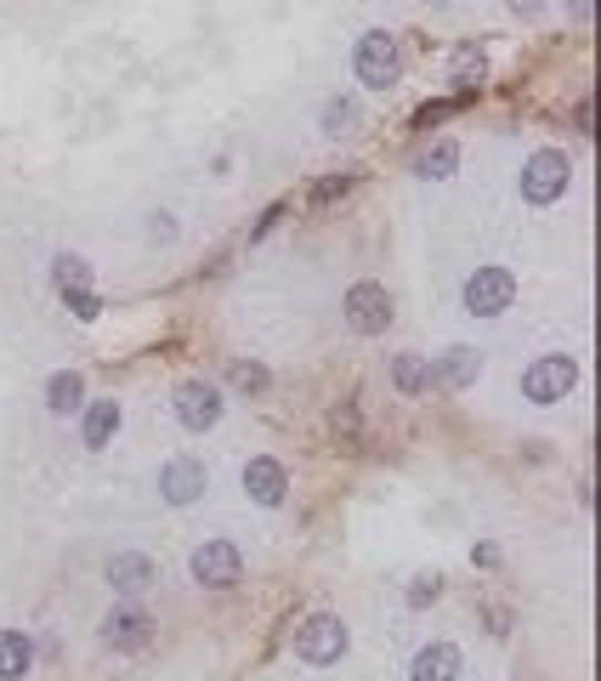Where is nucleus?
Here are the masks:
<instances>
[{
	"instance_id": "21",
	"label": "nucleus",
	"mask_w": 601,
	"mask_h": 681,
	"mask_svg": "<svg viewBox=\"0 0 601 681\" xmlns=\"http://www.w3.org/2000/svg\"><path fill=\"white\" fill-rule=\"evenodd\" d=\"M471 96L477 91H455V96H442V103H426V109H415V131H431V125H442L448 114H460V109H471Z\"/></svg>"
},
{
	"instance_id": "5",
	"label": "nucleus",
	"mask_w": 601,
	"mask_h": 681,
	"mask_svg": "<svg viewBox=\"0 0 601 681\" xmlns=\"http://www.w3.org/2000/svg\"><path fill=\"white\" fill-rule=\"evenodd\" d=\"M187 568H193V579L205 591H227V586H238V573H244V551L233 540H205V546H193Z\"/></svg>"
},
{
	"instance_id": "3",
	"label": "nucleus",
	"mask_w": 601,
	"mask_h": 681,
	"mask_svg": "<svg viewBox=\"0 0 601 681\" xmlns=\"http://www.w3.org/2000/svg\"><path fill=\"white\" fill-rule=\"evenodd\" d=\"M353 69H358V80H364L369 91H391V85H397V74H404L397 40H391L386 29H369V34L358 40V52H353Z\"/></svg>"
},
{
	"instance_id": "18",
	"label": "nucleus",
	"mask_w": 601,
	"mask_h": 681,
	"mask_svg": "<svg viewBox=\"0 0 601 681\" xmlns=\"http://www.w3.org/2000/svg\"><path fill=\"white\" fill-rule=\"evenodd\" d=\"M114 431H120V404H114V398L85 404V449H103Z\"/></svg>"
},
{
	"instance_id": "23",
	"label": "nucleus",
	"mask_w": 601,
	"mask_h": 681,
	"mask_svg": "<svg viewBox=\"0 0 601 681\" xmlns=\"http://www.w3.org/2000/svg\"><path fill=\"white\" fill-rule=\"evenodd\" d=\"M437 591H442V573H415V579H409V608L437 602Z\"/></svg>"
},
{
	"instance_id": "13",
	"label": "nucleus",
	"mask_w": 601,
	"mask_h": 681,
	"mask_svg": "<svg viewBox=\"0 0 601 681\" xmlns=\"http://www.w3.org/2000/svg\"><path fill=\"white\" fill-rule=\"evenodd\" d=\"M154 579H160L154 557H142V551H120V557H109V586H114L120 597H142V591H154Z\"/></svg>"
},
{
	"instance_id": "26",
	"label": "nucleus",
	"mask_w": 601,
	"mask_h": 681,
	"mask_svg": "<svg viewBox=\"0 0 601 681\" xmlns=\"http://www.w3.org/2000/svg\"><path fill=\"white\" fill-rule=\"evenodd\" d=\"M568 7H573V18H590V0H568Z\"/></svg>"
},
{
	"instance_id": "22",
	"label": "nucleus",
	"mask_w": 601,
	"mask_h": 681,
	"mask_svg": "<svg viewBox=\"0 0 601 681\" xmlns=\"http://www.w3.org/2000/svg\"><path fill=\"white\" fill-rule=\"evenodd\" d=\"M227 380L238 386V393H267V369L262 364H244V358L227 369Z\"/></svg>"
},
{
	"instance_id": "6",
	"label": "nucleus",
	"mask_w": 601,
	"mask_h": 681,
	"mask_svg": "<svg viewBox=\"0 0 601 681\" xmlns=\"http://www.w3.org/2000/svg\"><path fill=\"white\" fill-rule=\"evenodd\" d=\"M573 380H579V364L562 358V353H550V358L528 364V375H522V398H528V404H562V398L573 393Z\"/></svg>"
},
{
	"instance_id": "14",
	"label": "nucleus",
	"mask_w": 601,
	"mask_h": 681,
	"mask_svg": "<svg viewBox=\"0 0 601 681\" xmlns=\"http://www.w3.org/2000/svg\"><path fill=\"white\" fill-rule=\"evenodd\" d=\"M52 273H58V289H63V302H69V307H74L80 318H96V296L85 289V284H91V267H85L80 256H63V262H58Z\"/></svg>"
},
{
	"instance_id": "7",
	"label": "nucleus",
	"mask_w": 601,
	"mask_h": 681,
	"mask_svg": "<svg viewBox=\"0 0 601 681\" xmlns=\"http://www.w3.org/2000/svg\"><path fill=\"white\" fill-rule=\"evenodd\" d=\"M295 653L307 659V664H335L346 653V624L335 613H313L307 624L295 630Z\"/></svg>"
},
{
	"instance_id": "20",
	"label": "nucleus",
	"mask_w": 601,
	"mask_h": 681,
	"mask_svg": "<svg viewBox=\"0 0 601 681\" xmlns=\"http://www.w3.org/2000/svg\"><path fill=\"white\" fill-rule=\"evenodd\" d=\"M455 165H460V142H455V136H442L437 149H426V154H420V165H415V171H420L426 182H437V176H448Z\"/></svg>"
},
{
	"instance_id": "25",
	"label": "nucleus",
	"mask_w": 601,
	"mask_h": 681,
	"mask_svg": "<svg viewBox=\"0 0 601 681\" xmlns=\"http://www.w3.org/2000/svg\"><path fill=\"white\" fill-rule=\"evenodd\" d=\"M506 7H511V12H522V18H539V12H544V0H506Z\"/></svg>"
},
{
	"instance_id": "9",
	"label": "nucleus",
	"mask_w": 601,
	"mask_h": 681,
	"mask_svg": "<svg viewBox=\"0 0 601 681\" xmlns=\"http://www.w3.org/2000/svg\"><path fill=\"white\" fill-rule=\"evenodd\" d=\"M176 420L187 431H211L222 420V393H216V380H182L176 386Z\"/></svg>"
},
{
	"instance_id": "10",
	"label": "nucleus",
	"mask_w": 601,
	"mask_h": 681,
	"mask_svg": "<svg viewBox=\"0 0 601 681\" xmlns=\"http://www.w3.org/2000/svg\"><path fill=\"white\" fill-rule=\"evenodd\" d=\"M244 495L256 506H284L289 500V466L278 455H256L244 460Z\"/></svg>"
},
{
	"instance_id": "1",
	"label": "nucleus",
	"mask_w": 601,
	"mask_h": 681,
	"mask_svg": "<svg viewBox=\"0 0 601 681\" xmlns=\"http://www.w3.org/2000/svg\"><path fill=\"white\" fill-rule=\"evenodd\" d=\"M154 637H160V619L147 613L136 597H125V602L109 608V619H103V642H109L114 653H142V648H154Z\"/></svg>"
},
{
	"instance_id": "11",
	"label": "nucleus",
	"mask_w": 601,
	"mask_h": 681,
	"mask_svg": "<svg viewBox=\"0 0 601 681\" xmlns=\"http://www.w3.org/2000/svg\"><path fill=\"white\" fill-rule=\"evenodd\" d=\"M205 466H198L193 455H171L165 466H160V495L171 500V506H193L198 495H205Z\"/></svg>"
},
{
	"instance_id": "2",
	"label": "nucleus",
	"mask_w": 601,
	"mask_h": 681,
	"mask_svg": "<svg viewBox=\"0 0 601 681\" xmlns=\"http://www.w3.org/2000/svg\"><path fill=\"white\" fill-rule=\"evenodd\" d=\"M460 302L471 318H499L511 302H517V273L511 267H477L460 289Z\"/></svg>"
},
{
	"instance_id": "17",
	"label": "nucleus",
	"mask_w": 601,
	"mask_h": 681,
	"mask_svg": "<svg viewBox=\"0 0 601 681\" xmlns=\"http://www.w3.org/2000/svg\"><path fill=\"white\" fill-rule=\"evenodd\" d=\"M477 353H466V347H455V353H448L437 369H431V386H442V393H460V386L466 380H477Z\"/></svg>"
},
{
	"instance_id": "8",
	"label": "nucleus",
	"mask_w": 601,
	"mask_h": 681,
	"mask_svg": "<svg viewBox=\"0 0 601 681\" xmlns=\"http://www.w3.org/2000/svg\"><path fill=\"white\" fill-rule=\"evenodd\" d=\"M346 324H353L358 335H380V329L391 324V296H386L375 278H364V284L346 289Z\"/></svg>"
},
{
	"instance_id": "24",
	"label": "nucleus",
	"mask_w": 601,
	"mask_h": 681,
	"mask_svg": "<svg viewBox=\"0 0 601 681\" xmlns=\"http://www.w3.org/2000/svg\"><path fill=\"white\" fill-rule=\"evenodd\" d=\"M488 74V63H482V52H460L455 58V80L466 85V91H477V80Z\"/></svg>"
},
{
	"instance_id": "15",
	"label": "nucleus",
	"mask_w": 601,
	"mask_h": 681,
	"mask_svg": "<svg viewBox=\"0 0 601 681\" xmlns=\"http://www.w3.org/2000/svg\"><path fill=\"white\" fill-rule=\"evenodd\" d=\"M34 664V642L23 630H0V681H23Z\"/></svg>"
},
{
	"instance_id": "12",
	"label": "nucleus",
	"mask_w": 601,
	"mask_h": 681,
	"mask_svg": "<svg viewBox=\"0 0 601 681\" xmlns=\"http://www.w3.org/2000/svg\"><path fill=\"white\" fill-rule=\"evenodd\" d=\"M409 681H466V653L455 642H426L409 659Z\"/></svg>"
},
{
	"instance_id": "19",
	"label": "nucleus",
	"mask_w": 601,
	"mask_h": 681,
	"mask_svg": "<svg viewBox=\"0 0 601 681\" xmlns=\"http://www.w3.org/2000/svg\"><path fill=\"white\" fill-rule=\"evenodd\" d=\"M80 398H85V380L74 369L45 380V404H52V415H80Z\"/></svg>"
},
{
	"instance_id": "4",
	"label": "nucleus",
	"mask_w": 601,
	"mask_h": 681,
	"mask_svg": "<svg viewBox=\"0 0 601 681\" xmlns=\"http://www.w3.org/2000/svg\"><path fill=\"white\" fill-rule=\"evenodd\" d=\"M568 176H573V165H568L562 149H539V154L522 165V193H528V205H557L562 193H568Z\"/></svg>"
},
{
	"instance_id": "16",
	"label": "nucleus",
	"mask_w": 601,
	"mask_h": 681,
	"mask_svg": "<svg viewBox=\"0 0 601 681\" xmlns=\"http://www.w3.org/2000/svg\"><path fill=\"white\" fill-rule=\"evenodd\" d=\"M391 386H397L404 398H420L426 386H431V364H426L420 353H397V358H391Z\"/></svg>"
}]
</instances>
